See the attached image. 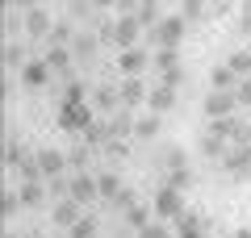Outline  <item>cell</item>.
<instances>
[{"instance_id": "30bf717a", "label": "cell", "mask_w": 251, "mask_h": 238, "mask_svg": "<svg viewBox=\"0 0 251 238\" xmlns=\"http://www.w3.org/2000/svg\"><path fill=\"white\" fill-rule=\"evenodd\" d=\"M17 75H21V84H25L29 92H42L46 84L54 79V71H50V63H46V59H29L25 67L17 71Z\"/></svg>"}, {"instance_id": "836d02e7", "label": "cell", "mask_w": 251, "mask_h": 238, "mask_svg": "<svg viewBox=\"0 0 251 238\" xmlns=\"http://www.w3.org/2000/svg\"><path fill=\"white\" fill-rule=\"evenodd\" d=\"M134 238H176V226H172V221H159V217H155L151 226H143Z\"/></svg>"}, {"instance_id": "7a4b0ae2", "label": "cell", "mask_w": 251, "mask_h": 238, "mask_svg": "<svg viewBox=\"0 0 251 238\" xmlns=\"http://www.w3.org/2000/svg\"><path fill=\"white\" fill-rule=\"evenodd\" d=\"M188 38V17L184 13H163V21L155 29H147L143 42L151 46V50H159V46H180Z\"/></svg>"}, {"instance_id": "ab89813d", "label": "cell", "mask_w": 251, "mask_h": 238, "mask_svg": "<svg viewBox=\"0 0 251 238\" xmlns=\"http://www.w3.org/2000/svg\"><path fill=\"white\" fill-rule=\"evenodd\" d=\"M17 209H25V205H21V192H4V201H0V213H4V217H17Z\"/></svg>"}, {"instance_id": "e575fe53", "label": "cell", "mask_w": 251, "mask_h": 238, "mask_svg": "<svg viewBox=\"0 0 251 238\" xmlns=\"http://www.w3.org/2000/svg\"><path fill=\"white\" fill-rule=\"evenodd\" d=\"M67 238H97V213H84V217L67 230Z\"/></svg>"}, {"instance_id": "f1b7e54d", "label": "cell", "mask_w": 251, "mask_h": 238, "mask_svg": "<svg viewBox=\"0 0 251 238\" xmlns=\"http://www.w3.org/2000/svg\"><path fill=\"white\" fill-rule=\"evenodd\" d=\"M159 130H163V117L147 109V117H138V125H134V138H159Z\"/></svg>"}, {"instance_id": "7c38bea8", "label": "cell", "mask_w": 251, "mask_h": 238, "mask_svg": "<svg viewBox=\"0 0 251 238\" xmlns=\"http://www.w3.org/2000/svg\"><path fill=\"white\" fill-rule=\"evenodd\" d=\"M117 88H122V105H126V109H147V96H151V88L143 84V75H126Z\"/></svg>"}, {"instance_id": "f907efd6", "label": "cell", "mask_w": 251, "mask_h": 238, "mask_svg": "<svg viewBox=\"0 0 251 238\" xmlns=\"http://www.w3.org/2000/svg\"><path fill=\"white\" fill-rule=\"evenodd\" d=\"M92 4H97V9H109V4H117V0H92Z\"/></svg>"}, {"instance_id": "44dd1931", "label": "cell", "mask_w": 251, "mask_h": 238, "mask_svg": "<svg viewBox=\"0 0 251 238\" xmlns=\"http://www.w3.org/2000/svg\"><path fill=\"white\" fill-rule=\"evenodd\" d=\"M80 138L88 142V146H97V150H100V146H105L109 138H113V125H109V117H97V121H92L88 130L80 134Z\"/></svg>"}, {"instance_id": "ffe728a7", "label": "cell", "mask_w": 251, "mask_h": 238, "mask_svg": "<svg viewBox=\"0 0 251 238\" xmlns=\"http://www.w3.org/2000/svg\"><path fill=\"white\" fill-rule=\"evenodd\" d=\"M29 63L25 46H21V38H4V71H21Z\"/></svg>"}, {"instance_id": "4dcf8cb0", "label": "cell", "mask_w": 251, "mask_h": 238, "mask_svg": "<svg viewBox=\"0 0 251 238\" xmlns=\"http://www.w3.org/2000/svg\"><path fill=\"white\" fill-rule=\"evenodd\" d=\"M72 42H75V25H72V21H54L46 46H72Z\"/></svg>"}, {"instance_id": "83f0119b", "label": "cell", "mask_w": 251, "mask_h": 238, "mask_svg": "<svg viewBox=\"0 0 251 238\" xmlns=\"http://www.w3.org/2000/svg\"><path fill=\"white\" fill-rule=\"evenodd\" d=\"M92 150H97V146H88V142H75V146L72 150H67V159H72V171H88L92 167Z\"/></svg>"}, {"instance_id": "8d00e7d4", "label": "cell", "mask_w": 251, "mask_h": 238, "mask_svg": "<svg viewBox=\"0 0 251 238\" xmlns=\"http://www.w3.org/2000/svg\"><path fill=\"white\" fill-rule=\"evenodd\" d=\"M17 176H21V180H46V171H42V163H38V155H25V163L17 167Z\"/></svg>"}, {"instance_id": "d590c367", "label": "cell", "mask_w": 251, "mask_h": 238, "mask_svg": "<svg viewBox=\"0 0 251 238\" xmlns=\"http://www.w3.org/2000/svg\"><path fill=\"white\" fill-rule=\"evenodd\" d=\"M88 96H92V92L84 88L80 79H63V100H72V105H84Z\"/></svg>"}, {"instance_id": "681fc988", "label": "cell", "mask_w": 251, "mask_h": 238, "mask_svg": "<svg viewBox=\"0 0 251 238\" xmlns=\"http://www.w3.org/2000/svg\"><path fill=\"white\" fill-rule=\"evenodd\" d=\"M230 238H251V226H239V230H234Z\"/></svg>"}, {"instance_id": "d6986e66", "label": "cell", "mask_w": 251, "mask_h": 238, "mask_svg": "<svg viewBox=\"0 0 251 238\" xmlns=\"http://www.w3.org/2000/svg\"><path fill=\"white\" fill-rule=\"evenodd\" d=\"M109 125H113V138H134V125H138V117H134V109H117L113 117H109Z\"/></svg>"}, {"instance_id": "7dc6e473", "label": "cell", "mask_w": 251, "mask_h": 238, "mask_svg": "<svg viewBox=\"0 0 251 238\" xmlns=\"http://www.w3.org/2000/svg\"><path fill=\"white\" fill-rule=\"evenodd\" d=\"M138 4L143 0H117V13H138Z\"/></svg>"}, {"instance_id": "f35d334b", "label": "cell", "mask_w": 251, "mask_h": 238, "mask_svg": "<svg viewBox=\"0 0 251 238\" xmlns=\"http://www.w3.org/2000/svg\"><path fill=\"white\" fill-rule=\"evenodd\" d=\"M163 184H172V188H180V192H188L193 171H188V167H176V171H168V180H163Z\"/></svg>"}, {"instance_id": "f6af8a7d", "label": "cell", "mask_w": 251, "mask_h": 238, "mask_svg": "<svg viewBox=\"0 0 251 238\" xmlns=\"http://www.w3.org/2000/svg\"><path fill=\"white\" fill-rule=\"evenodd\" d=\"M239 29H243V34H251V0H243V4H239Z\"/></svg>"}, {"instance_id": "e0dca14e", "label": "cell", "mask_w": 251, "mask_h": 238, "mask_svg": "<svg viewBox=\"0 0 251 238\" xmlns=\"http://www.w3.org/2000/svg\"><path fill=\"white\" fill-rule=\"evenodd\" d=\"M147 109H151V113H172V109H176V88H168V84H155L151 88V96H147Z\"/></svg>"}, {"instance_id": "9a60e30c", "label": "cell", "mask_w": 251, "mask_h": 238, "mask_svg": "<svg viewBox=\"0 0 251 238\" xmlns=\"http://www.w3.org/2000/svg\"><path fill=\"white\" fill-rule=\"evenodd\" d=\"M46 63H50V71L59 79H72V67H75V54H72V46H46V54H42Z\"/></svg>"}, {"instance_id": "4fadbf2b", "label": "cell", "mask_w": 251, "mask_h": 238, "mask_svg": "<svg viewBox=\"0 0 251 238\" xmlns=\"http://www.w3.org/2000/svg\"><path fill=\"white\" fill-rule=\"evenodd\" d=\"M92 105H97L100 117H113L117 109H122V88H117V84H97V88H92Z\"/></svg>"}, {"instance_id": "2e32d148", "label": "cell", "mask_w": 251, "mask_h": 238, "mask_svg": "<svg viewBox=\"0 0 251 238\" xmlns=\"http://www.w3.org/2000/svg\"><path fill=\"white\" fill-rule=\"evenodd\" d=\"M21 205H25V209H42L46 205V196H50V184H46V180H21Z\"/></svg>"}, {"instance_id": "f5cc1de1", "label": "cell", "mask_w": 251, "mask_h": 238, "mask_svg": "<svg viewBox=\"0 0 251 238\" xmlns=\"http://www.w3.org/2000/svg\"><path fill=\"white\" fill-rule=\"evenodd\" d=\"M67 4H80V0H67Z\"/></svg>"}, {"instance_id": "603a6c76", "label": "cell", "mask_w": 251, "mask_h": 238, "mask_svg": "<svg viewBox=\"0 0 251 238\" xmlns=\"http://www.w3.org/2000/svg\"><path fill=\"white\" fill-rule=\"evenodd\" d=\"M97 50H100V38H92V34H75V42H72L75 63H92V59H97Z\"/></svg>"}, {"instance_id": "f546056e", "label": "cell", "mask_w": 251, "mask_h": 238, "mask_svg": "<svg viewBox=\"0 0 251 238\" xmlns=\"http://www.w3.org/2000/svg\"><path fill=\"white\" fill-rule=\"evenodd\" d=\"M176 167H188V155L180 146H163L159 150V171H176Z\"/></svg>"}, {"instance_id": "4316f807", "label": "cell", "mask_w": 251, "mask_h": 238, "mask_svg": "<svg viewBox=\"0 0 251 238\" xmlns=\"http://www.w3.org/2000/svg\"><path fill=\"white\" fill-rule=\"evenodd\" d=\"M209 88H222V92H234L239 88V75H234L226 63H218L214 71H209Z\"/></svg>"}, {"instance_id": "ba28073f", "label": "cell", "mask_w": 251, "mask_h": 238, "mask_svg": "<svg viewBox=\"0 0 251 238\" xmlns=\"http://www.w3.org/2000/svg\"><path fill=\"white\" fill-rule=\"evenodd\" d=\"M72 201H80L84 209H88V205H97L100 201V188H97V176H92V167L88 171H72Z\"/></svg>"}, {"instance_id": "d4e9b609", "label": "cell", "mask_w": 251, "mask_h": 238, "mask_svg": "<svg viewBox=\"0 0 251 238\" xmlns=\"http://www.w3.org/2000/svg\"><path fill=\"white\" fill-rule=\"evenodd\" d=\"M151 221H155V205H143V201H138V205L126 209V226L134 230V234H138L143 226H151Z\"/></svg>"}, {"instance_id": "d6a6232c", "label": "cell", "mask_w": 251, "mask_h": 238, "mask_svg": "<svg viewBox=\"0 0 251 238\" xmlns=\"http://www.w3.org/2000/svg\"><path fill=\"white\" fill-rule=\"evenodd\" d=\"M226 67H230L239 79L251 75V50H247V46H243V50H230V54H226Z\"/></svg>"}, {"instance_id": "484cf974", "label": "cell", "mask_w": 251, "mask_h": 238, "mask_svg": "<svg viewBox=\"0 0 251 238\" xmlns=\"http://www.w3.org/2000/svg\"><path fill=\"white\" fill-rule=\"evenodd\" d=\"M151 67H155V71L180 67V46H159V50H151Z\"/></svg>"}, {"instance_id": "3957f363", "label": "cell", "mask_w": 251, "mask_h": 238, "mask_svg": "<svg viewBox=\"0 0 251 238\" xmlns=\"http://www.w3.org/2000/svg\"><path fill=\"white\" fill-rule=\"evenodd\" d=\"M218 167H222V176L230 180V184H247V180H251V146H234V142H230Z\"/></svg>"}, {"instance_id": "11a10c76", "label": "cell", "mask_w": 251, "mask_h": 238, "mask_svg": "<svg viewBox=\"0 0 251 238\" xmlns=\"http://www.w3.org/2000/svg\"><path fill=\"white\" fill-rule=\"evenodd\" d=\"M117 238H126V234H117Z\"/></svg>"}, {"instance_id": "c3c4849f", "label": "cell", "mask_w": 251, "mask_h": 238, "mask_svg": "<svg viewBox=\"0 0 251 238\" xmlns=\"http://www.w3.org/2000/svg\"><path fill=\"white\" fill-rule=\"evenodd\" d=\"M4 4H9V9H21V13H25V9H34L38 0H4Z\"/></svg>"}, {"instance_id": "74e56055", "label": "cell", "mask_w": 251, "mask_h": 238, "mask_svg": "<svg viewBox=\"0 0 251 238\" xmlns=\"http://www.w3.org/2000/svg\"><path fill=\"white\" fill-rule=\"evenodd\" d=\"M180 13H184L188 21H201L209 13V0H180Z\"/></svg>"}, {"instance_id": "9f6ffc18", "label": "cell", "mask_w": 251, "mask_h": 238, "mask_svg": "<svg viewBox=\"0 0 251 238\" xmlns=\"http://www.w3.org/2000/svg\"><path fill=\"white\" fill-rule=\"evenodd\" d=\"M201 238H209V234H201Z\"/></svg>"}, {"instance_id": "db71d44e", "label": "cell", "mask_w": 251, "mask_h": 238, "mask_svg": "<svg viewBox=\"0 0 251 238\" xmlns=\"http://www.w3.org/2000/svg\"><path fill=\"white\" fill-rule=\"evenodd\" d=\"M29 238H42V234H29Z\"/></svg>"}, {"instance_id": "5b68a950", "label": "cell", "mask_w": 251, "mask_h": 238, "mask_svg": "<svg viewBox=\"0 0 251 238\" xmlns=\"http://www.w3.org/2000/svg\"><path fill=\"white\" fill-rule=\"evenodd\" d=\"M143 21L134 17V13H117V21H113V46L117 50H126V46H138L143 42Z\"/></svg>"}, {"instance_id": "9c48e42d", "label": "cell", "mask_w": 251, "mask_h": 238, "mask_svg": "<svg viewBox=\"0 0 251 238\" xmlns=\"http://www.w3.org/2000/svg\"><path fill=\"white\" fill-rule=\"evenodd\" d=\"M147 67H151V50H147L143 42H138V46H126V50L117 54V71H122V75H143Z\"/></svg>"}, {"instance_id": "52a82bcc", "label": "cell", "mask_w": 251, "mask_h": 238, "mask_svg": "<svg viewBox=\"0 0 251 238\" xmlns=\"http://www.w3.org/2000/svg\"><path fill=\"white\" fill-rule=\"evenodd\" d=\"M84 213L88 209H84L80 201H72V196H54V205H50V221H54V230H63V234H67Z\"/></svg>"}, {"instance_id": "b9f144b4", "label": "cell", "mask_w": 251, "mask_h": 238, "mask_svg": "<svg viewBox=\"0 0 251 238\" xmlns=\"http://www.w3.org/2000/svg\"><path fill=\"white\" fill-rule=\"evenodd\" d=\"M234 96H239V105H243V109H251V75H243V79H239Z\"/></svg>"}, {"instance_id": "60d3db41", "label": "cell", "mask_w": 251, "mask_h": 238, "mask_svg": "<svg viewBox=\"0 0 251 238\" xmlns=\"http://www.w3.org/2000/svg\"><path fill=\"white\" fill-rule=\"evenodd\" d=\"M100 150H105L109 159H126V150H130V146H126V138H109V142H105Z\"/></svg>"}, {"instance_id": "1f68e13d", "label": "cell", "mask_w": 251, "mask_h": 238, "mask_svg": "<svg viewBox=\"0 0 251 238\" xmlns=\"http://www.w3.org/2000/svg\"><path fill=\"white\" fill-rule=\"evenodd\" d=\"M138 21H143V29H155L163 21V13H159V0H143V4H138V13H134Z\"/></svg>"}, {"instance_id": "ee69618b", "label": "cell", "mask_w": 251, "mask_h": 238, "mask_svg": "<svg viewBox=\"0 0 251 238\" xmlns=\"http://www.w3.org/2000/svg\"><path fill=\"white\" fill-rule=\"evenodd\" d=\"M113 205H117V209L126 213V209H130V205H138V192H134V188H122V196H117Z\"/></svg>"}, {"instance_id": "277c9868", "label": "cell", "mask_w": 251, "mask_h": 238, "mask_svg": "<svg viewBox=\"0 0 251 238\" xmlns=\"http://www.w3.org/2000/svg\"><path fill=\"white\" fill-rule=\"evenodd\" d=\"M155 217H159V221H176L180 217V213H184L188 209V205H184V192H180V188H172V184H159V188H155Z\"/></svg>"}, {"instance_id": "7402d4cb", "label": "cell", "mask_w": 251, "mask_h": 238, "mask_svg": "<svg viewBox=\"0 0 251 238\" xmlns=\"http://www.w3.org/2000/svg\"><path fill=\"white\" fill-rule=\"evenodd\" d=\"M97 188H100V201H109L113 205L117 196H122V176H117V171H97Z\"/></svg>"}, {"instance_id": "8992f818", "label": "cell", "mask_w": 251, "mask_h": 238, "mask_svg": "<svg viewBox=\"0 0 251 238\" xmlns=\"http://www.w3.org/2000/svg\"><path fill=\"white\" fill-rule=\"evenodd\" d=\"M201 109H205V117L214 121V117H234L243 105H239V96H234V92L209 88V92H205V100H201Z\"/></svg>"}, {"instance_id": "bcb514c9", "label": "cell", "mask_w": 251, "mask_h": 238, "mask_svg": "<svg viewBox=\"0 0 251 238\" xmlns=\"http://www.w3.org/2000/svg\"><path fill=\"white\" fill-rule=\"evenodd\" d=\"M97 38H100V42H113V21H100V25H97Z\"/></svg>"}, {"instance_id": "8fae6325", "label": "cell", "mask_w": 251, "mask_h": 238, "mask_svg": "<svg viewBox=\"0 0 251 238\" xmlns=\"http://www.w3.org/2000/svg\"><path fill=\"white\" fill-rule=\"evenodd\" d=\"M34 155H38V163H42V171H46V180H54V176H63V171L72 167V159H67V150H63V146H38Z\"/></svg>"}, {"instance_id": "cb8c5ba5", "label": "cell", "mask_w": 251, "mask_h": 238, "mask_svg": "<svg viewBox=\"0 0 251 238\" xmlns=\"http://www.w3.org/2000/svg\"><path fill=\"white\" fill-rule=\"evenodd\" d=\"M25 155H29V150L21 146V138L9 130V134H4V167H13V171H17L21 163H25Z\"/></svg>"}, {"instance_id": "7bdbcfd3", "label": "cell", "mask_w": 251, "mask_h": 238, "mask_svg": "<svg viewBox=\"0 0 251 238\" xmlns=\"http://www.w3.org/2000/svg\"><path fill=\"white\" fill-rule=\"evenodd\" d=\"M159 84H168V88H180V84H184L180 67H172V71H159Z\"/></svg>"}, {"instance_id": "6da1fadb", "label": "cell", "mask_w": 251, "mask_h": 238, "mask_svg": "<svg viewBox=\"0 0 251 238\" xmlns=\"http://www.w3.org/2000/svg\"><path fill=\"white\" fill-rule=\"evenodd\" d=\"M97 105H92V96L84 100V105H72V100H59V113H54V125H59L63 134H84L92 121H97Z\"/></svg>"}, {"instance_id": "ac0fdd59", "label": "cell", "mask_w": 251, "mask_h": 238, "mask_svg": "<svg viewBox=\"0 0 251 238\" xmlns=\"http://www.w3.org/2000/svg\"><path fill=\"white\" fill-rule=\"evenodd\" d=\"M226 146L230 142L226 138H218V134H201V142H197V150H201V159H209V163H222V155H226Z\"/></svg>"}, {"instance_id": "5bb4252c", "label": "cell", "mask_w": 251, "mask_h": 238, "mask_svg": "<svg viewBox=\"0 0 251 238\" xmlns=\"http://www.w3.org/2000/svg\"><path fill=\"white\" fill-rule=\"evenodd\" d=\"M50 29H54V17L42 9V4H34V9H25V38H50Z\"/></svg>"}, {"instance_id": "816d5d0a", "label": "cell", "mask_w": 251, "mask_h": 238, "mask_svg": "<svg viewBox=\"0 0 251 238\" xmlns=\"http://www.w3.org/2000/svg\"><path fill=\"white\" fill-rule=\"evenodd\" d=\"M247 50H251V34H247Z\"/></svg>"}]
</instances>
